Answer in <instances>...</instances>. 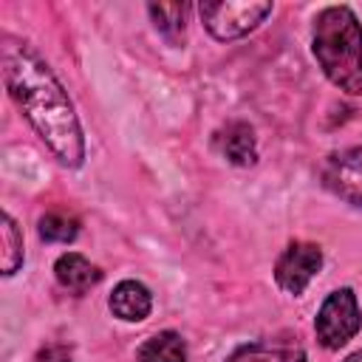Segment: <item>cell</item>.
Returning <instances> with one entry per match:
<instances>
[{
  "instance_id": "1",
  "label": "cell",
  "mask_w": 362,
  "mask_h": 362,
  "mask_svg": "<svg viewBox=\"0 0 362 362\" xmlns=\"http://www.w3.org/2000/svg\"><path fill=\"white\" fill-rule=\"evenodd\" d=\"M3 76L11 99L25 113L31 127L48 144V150L68 167H79L85 158L82 130L71 99L65 96L48 65L23 42L3 45Z\"/></svg>"
},
{
  "instance_id": "2",
  "label": "cell",
  "mask_w": 362,
  "mask_h": 362,
  "mask_svg": "<svg viewBox=\"0 0 362 362\" xmlns=\"http://www.w3.org/2000/svg\"><path fill=\"white\" fill-rule=\"evenodd\" d=\"M314 57L345 93H362V25L348 6H328L314 23Z\"/></svg>"
},
{
  "instance_id": "3",
  "label": "cell",
  "mask_w": 362,
  "mask_h": 362,
  "mask_svg": "<svg viewBox=\"0 0 362 362\" xmlns=\"http://www.w3.org/2000/svg\"><path fill=\"white\" fill-rule=\"evenodd\" d=\"M362 325V314H359V303L356 294L351 288H337L325 297L314 331H317V342L328 351L342 348Z\"/></svg>"
},
{
  "instance_id": "4",
  "label": "cell",
  "mask_w": 362,
  "mask_h": 362,
  "mask_svg": "<svg viewBox=\"0 0 362 362\" xmlns=\"http://www.w3.org/2000/svg\"><path fill=\"white\" fill-rule=\"evenodd\" d=\"M198 11L212 37L235 40L257 28L272 11V3H201Z\"/></svg>"
},
{
  "instance_id": "5",
  "label": "cell",
  "mask_w": 362,
  "mask_h": 362,
  "mask_svg": "<svg viewBox=\"0 0 362 362\" xmlns=\"http://www.w3.org/2000/svg\"><path fill=\"white\" fill-rule=\"evenodd\" d=\"M322 266V252L320 246L314 243H303V240H294L288 243V249L280 255L277 266H274V280L283 291L288 294H300L308 280L320 272Z\"/></svg>"
},
{
  "instance_id": "6",
  "label": "cell",
  "mask_w": 362,
  "mask_h": 362,
  "mask_svg": "<svg viewBox=\"0 0 362 362\" xmlns=\"http://www.w3.org/2000/svg\"><path fill=\"white\" fill-rule=\"evenodd\" d=\"M322 181L342 201L362 206V147L334 153L322 170Z\"/></svg>"
},
{
  "instance_id": "7",
  "label": "cell",
  "mask_w": 362,
  "mask_h": 362,
  "mask_svg": "<svg viewBox=\"0 0 362 362\" xmlns=\"http://www.w3.org/2000/svg\"><path fill=\"white\" fill-rule=\"evenodd\" d=\"M226 362H305V354L291 339H257L240 345Z\"/></svg>"
},
{
  "instance_id": "8",
  "label": "cell",
  "mask_w": 362,
  "mask_h": 362,
  "mask_svg": "<svg viewBox=\"0 0 362 362\" xmlns=\"http://www.w3.org/2000/svg\"><path fill=\"white\" fill-rule=\"evenodd\" d=\"M218 150L232 161V164H252L257 158V144H255V130L246 122H229L226 127L218 130Z\"/></svg>"
},
{
  "instance_id": "9",
  "label": "cell",
  "mask_w": 362,
  "mask_h": 362,
  "mask_svg": "<svg viewBox=\"0 0 362 362\" xmlns=\"http://www.w3.org/2000/svg\"><path fill=\"white\" fill-rule=\"evenodd\" d=\"M153 308V297L150 291L136 283V280H122L113 294H110V311L119 317V320H127V322H139L150 314Z\"/></svg>"
},
{
  "instance_id": "10",
  "label": "cell",
  "mask_w": 362,
  "mask_h": 362,
  "mask_svg": "<svg viewBox=\"0 0 362 362\" xmlns=\"http://www.w3.org/2000/svg\"><path fill=\"white\" fill-rule=\"evenodd\" d=\"M54 274H57L59 286H65V288L74 291V294H85L90 286H96V283L102 280V272H99L88 257H82V255H76V252L62 255V257L57 260V266H54Z\"/></svg>"
},
{
  "instance_id": "11",
  "label": "cell",
  "mask_w": 362,
  "mask_h": 362,
  "mask_svg": "<svg viewBox=\"0 0 362 362\" xmlns=\"http://www.w3.org/2000/svg\"><path fill=\"white\" fill-rule=\"evenodd\" d=\"M139 362H187V345L175 331H161L139 348Z\"/></svg>"
},
{
  "instance_id": "12",
  "label": "cell",
  "mask_w": 362,
  "mask_h": 362,
  "mask_svg": "<svg viewBox=\"0 0 362 362\" xmlns=\"http://www.w3.org/2000/svg\"><path fill=\"white\" fill-rule=\"evenodd\" d=\"M40 235L51 243H68L76 238V221L62 212H48L40 218Z\"/></svg>"
},
{
  "instance_id": "13",
  "label": "cell",
  "mask_w": 362,
  "mask_h": 362,
  "mask_svg": "<svg viewBox=\"0 0 362 362\" xmlns=\"http://www.w3.org/2000/svg\"><path fill=\"white\" fill-rule=\"evenodd\" d=\"M3 243H6V252H3V272L6 274H14L17 266L23 263V235L14 223L11 215L3 218Z\"/></svg>"
},
{
  "instance_id": "14",
  "label": "cell",
  "mask_w": 362,
  "mask_h": 362,
  "mask_svg": "<svg viewBox=\"0 0 362 362\" xmlns=\"http://www.w3.org/2000/svg\"><path fill=\"white\" fill-rule=\"evenodd\" d=\"M150 14L156 20V25L167 34L184 28V14H187V6L184 3H153L150 6Z\"/></svg>"
},
{
  "instance_id": "15",
  "label": "cell",
  "mask_w": 362,
  "mask_h": 362,
  "mask_svg": "<svg viewBox=\"0 0 362 362\" xmlns=\"http://www.w3.org/2000/svg\"><path fill=\"white\" fill-rule=\"evenodd\" d=\"M34 362H71V351L62 345H48L34 356Z\"/></svg>"
},
{
  "instance_id": "16",
  "label": "cell",
  "mask_w": 362,
  "mask_h": 362,
  "mask_svg": "<svg viewBox=\"0 0 362 362\" xmlns=\"http://www.w3.org/2000/svg\"><path fill=\"white\" fill-rule=\"evenodd\" d=\"M345 362H362V351H356V354H351Z\"/></svg>"
}]
</instances>
